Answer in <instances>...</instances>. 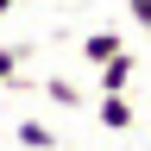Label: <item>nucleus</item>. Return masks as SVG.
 <instances>
[{
  "label": "nucleus",
  "mask_w": 151,
  "mask_h": 151,
  "mask_svg": "<svg viewBox=\"0 0 151 151\" xmlns=\"http://www.w3.org/2000/svg\"><path fill=\"white\" fill-rule=\"evenodd\" d=\"M13 6H19V0H0V19H6V13H13Z\"/></svg>",
  "instance_id": "6e6552de"
},
{
  "label": "nucleus",
  "mask_w": 151,
  "mask_h": 151,
  "mask_svg": "<svg viewBox=\"0 0 151 151\" xmlns=\"http://www.w3.org/2000/svg\"><path fill=\"white\" fill-rule=\"evenodd\" d=\"M19 63H32V44H0V88L19 76Z\"/></svg>",
  "instance_id": "39448f33"
},
{
  "label": "nucleus",
  "mask_w": 151,
  "mask_h": 151,
  "mask_svg": "<svg viewBox=\"0 0 151 151\" xmlns=\"http://www.w3.org/2000/svg\"><path fill=\"white\" fill-rule=\"evenodd\" d=\"M132 76H139V57H132V44H126V50H113L101 63V94H126Z\"/></svg>",
  "instance_id": "f257e3e1"
},
{
  "label": "nucleus",
  "mask_w": 151,
  "mask_h": 151,
  "mask_svg": "<svg viewBox=\"0 0 151 151\" xmlns=\"http://www.w3.org/2000/svg\"><path fill=\"white\" fill-rule=\"evenodd\" d=\"M94 120H101L107 132H126L132 126V101L126 94H101V113H94Z\"/></svg>",
  "instance_id": "f03ea898"
},
{
  "label": "nucleus",
  "mask_w": 151,
  "mask_h": 151,
  "mask_svg": "<svg viewBox=\"0 0 151 151\" xmlns=\"http://www.w3.org/2000/svg\"><path fill=\"white\" fill-rule=\"evenodd\" d=\"M19 145H25V151H57V132L44 120H19Z\"/></svg>",
  "instance_id": "20e7f679"
},
{
  "label": "nucleus",
  "mask_w": 151,
  "mask_h": 151,
  "mask_svg": "<svg viewBox=\"0 0 151 151\" xmlns=\"http://www.w3.org/2000/svg\"><path fill=\"white\" fill-rule=\"evenodd\" d=\"M126 13H132V25L151 32V0H126Z\"/></svg>",
  "instance_id": "0eeeda50"
},
{
  "label": "nucleus",
  "mask_w": 151,
  "mask_h": 151,
  "mask_svg": "<svg viewBox=\"0 0 151 151\" xmlns=\"http://www.w3.org/2000/svg\"><path fill=\"white\" fill-rule=\"evenodd\" d=\"M44 94H50L57 107H76V101H82V88H76L69 76H50V82H44Z\"/></svg>",
  "instance_id": "423d86ee"
},
{
  "label": "nucleus",
  "mask_w": 151,
  "mask_h": 151,
  "mask_svg": "<svg viewBox=\"0 0 151 151\" xmlns=\"http://www.w3.org/2000/svg\"><path fill=\"white\" fill-rule=\"evenodd\" d=\"M113 50H126L120 32H88V38H82V57H88V63H107Z\"/></svg>",
  "instance_id": "7ed1b4c3"
}]
</instances>
